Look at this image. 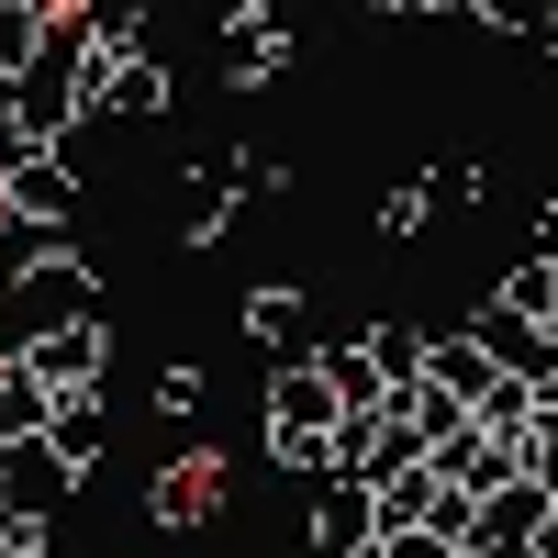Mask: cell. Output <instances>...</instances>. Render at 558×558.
<instances>
[{
    "label": "cell",
    "instance_id": "cell-1",
    "mask_svg": "<svg viewBox=\"0 0 558 558\" xmlns=\"http://www.w3.org/2000/svg\"><path fill=\"white\" fill-rule=\"evenodd\" d=\"M336 425H347V402H336V380H324L313 357H291L268 380V458L291 481H336Z\"/></svg>",
    "mask_w": 558,
    "mask_h": 558
},
{
    "label": "cell",
    "instance_id": "cell-2",
    "mask_svg": "<svg viewBox=\"0 0 558 558\" xmlns=\"http://www.w3.org/2000/svg\"><path fill=\"white\" fill-rule=\"evenodd\" d=\"M68 89H78V123H112V112H168V68L146 57V45H89Z\"/></svg>",
    "mask_w": 558,
    "mask_h": 558
},
{
    "label": "cell",
    "instance_id": "cell-3",
    "mask_svg": "<svg viewBox=\"0 0 558 558\" xmlns=\"http://www.w3.org/2000/svg\"><path fill=\"white\" fill-rule=\"evenodd\" d=\"M34 380L57 391V402H78V391H101V368H112V336H101V313L89 324H57V336H34Z\"/></svg>",
    "mask_w": 558,
    "mask_h": 558
},
{
    "label": "cell",
    "instance_id": "cell-4",
    "mask_svg": "<svg viewBox=\"0 0 558 558\" xmlns=\"http://www.w3.org/2000/svg\"><path fill=\"white\" fill-rule=\"evenodd\" d=\"M12 134H23V146H45V157H68V134H78V89H68V68L34 57V78H12Z\"/></svg>",
    "mask_w": 558,
    "mask_h": 558
},
{
    "label": "cell",
    "instance_id": "cell-5",
    "mask_svg": "<svg viewBox=\"0 0 558 558\" xmlns=\"http://www.w3.org/2000/svg\"><path fill=\"white\" fill-rule=\"evenodd\" d=\"M470 347L502 368V380H547V368H558V336H547V324H525V313H502V302H481V324H470Z\"/></svg>",
    "mask_w": 558,
    "mask_h": 558
},
{
    "label": "cell",
    "instance_id": "cell-6",
    "mask_svg": "<svg viewBox=\"0 0 558 558\" xmlns=\"http://www.w3.org/2000/svg\"><path fill=\"white\" fill-rule=\"evenodd\" d=\"M146 514H157V525H213V514H223V458H213V447L168 458L157 492H146Z\"/></svg>",
    "mask_w": 558,
    "mask_h": 558
},
{
    "label": "cell",
    "instance_id": "cell-7",
    "mask_svg": "<svg viewBox=\"0 0 558 558\" xmlns=\"http://www.w3.org/2000/svg\"><path fill=\"white\" fill-rule=\"evenodd\" d=\"M12 302H23L34 336H57V324H89V313H101V291H89V257H57L45 279H23Z\"/></svg>",
    "mask_w": 558,
    "mask_h": 558
},
{
    "label": "cell",
    "instance_id": "cell-8",
    "mask_svg": "<svg viewBox=\"0 0 558 558\" xmlns=\"http://www.w3.org/2000/svg\"><path fill=\"white\" fill-rule=\"evenodd\" d=\"M0 202L34 213V223H68V213H78V168H68V157H45V146H23V168L0 179Z\"/></svg>",
    "mask_w": 558,
    "mask_h": 558
},
{
    "label": "cell",
    "instance_id": "cell-9",
    "mask_svg": "<svg viewBox=\"0 0 558 558\" xmlns=\"http://www.w3.org/2000/svg\"><path fill=\"white\" fill-rule=\"evenodd\" d=\"M57 502H68V470H57L45 447H12V470H0V514L45 536V514H57Z\"/></svg>",
    "mask_w": 558,
    "mask_h": 558
},
{
    "label": "cell",
    "instance_id": "cell-10",
    "mask_svg": "<svg viewBox=\"0 0 558 558\" xmlns=\"http://www.w3.org/2000/svg\"><path fill=\"white\" fill-rule=\"evenodd\" d=\"M57 257H68V223H34V213H12V202H0V291L45 279Z\"/></svg>",
    "mask_w": 558,
    "mask_h": 558
},
{
    "label": "cell",
    "instance_id": "cell-11",
    "mask_svg": "<svg viewBox=\"0 0 558 558\" xmlns=\"http://www.w3.org/2000/svg\"><path fill=\"white\" fill-rule=\"evenodd\" d=\"M213 57H223V78H279V57H291V23H279V12H246V23H223V45H213Z\"/></svg>",
    "mask_w": 558,
    "mask_h": 558
},
{
    "label": "cell",
    "instance_id": "cell-12",
    "mask_svg": "<svg viewBox=\"0 0 558 558\" xmlns=\"http://www.w3.org/2000/svg\"><path fill=\"white\" fill-rule=\"evenodd\" d=\"M246 336L279 347V368L313 357V302H302V291H257V302H246Z\"/></svg>",
    "mask_w": 558,
    "mask_h": 558
},
{
    "label": "cell",
    "instance_id": "cell-13",
    "mask_svg": "<svg viewBox=\"0 0 558 558\" xmlns=\"http://www.w3.org/2000/svg\"><path fill=\"white\" fill-rule=\"evenodd\" d=\"M45 425H57V391H45L34 368H0V436H12V447H45Z\"/></svg>",
    "mask_w": 558,
    "mask_h": 558
},
{
    "label": "cell",
    "instance_id": "cell-14",
    "mask_svg": "<svg viewBox=\"0 0 558 558\" xmlns=\"http://www.w3.org/2000/svg\"><path fill=\"white\" fill-rule=\"evenodd\" d=\"M45 458L78 481L89 458H101V391H78V402H57V425H45Z\"/></svg>",
    "mask_w": 558,
    "mask_h": 558
},
{
    "label": "cell",
    "instance_id": "cell-15",
    "mask_svg": "<svg viewBox=\"0 0 558 558\" xmlns=\"http://www.w3.org/2000/svg\"><path fill=\"white\" fill-rule=\"evenodd\" d=\"M313 368L336 380L347 413H380V402H391V380H380V357H368V347H313Z\"/></svg>",
    "mask_w": 558,
    "mask_h": 558
},
{
    "label": "cell",
    "instance_id": "cell-16",
    "mask_svg": "<svg viewBox=\"0 0 558 558\" xmlns=\"http://www.w3.org/2000/svg\"><path fill=\"white\" fill-rule=\"evenodd\" d=\"M68 23L89 45H146V0H68Z\"/></svg>",
    "mask_w": 558,
    "mask_h": 558
},
{
    "label": "cell",
    "instance_id": "cell-17",
    "mask_svg": "<svg viewBox=\"0 0 558 558\" xmlns=\"http://www.w3.org/2000/svg\"><path fill=\"white\" fill-rule=\"evenodd\" d=\"M34 57H45V12H12V0H0V89L34 78Z\"/></svg>",
    "mask_w": 558,
    "mask_h": 558
},
{
    "label": "cell",
    "instance_id": "cell-18",
    "mask_svg": "<svg viewBox=\"0 0 558 558\" xmlns=\"http://www.w3.org/2000/svg\"><path fill=\"white\" fill-rule=\"evenodd\" d=\"M223 213H235V168H191V191H179V223H191V235H213Z\"/></svg>",
    "mask_w": 558,
    "mask_h": 558
},
{
    "label": "cell",
    "instance_id": "cell-19",
    "mask_svg": "<svg viewBox=\"0 0 558 558\" xmlns=\"http://www.w3.org/2000/svg\"><path fill=\"white\" fill-rule=\"evenodd\" d=\"M436 213V179H402V191L380 202V223H391V235H413V223H425Z\"/></svg>",
    "mask_w": 558,
    "mask_h": 558
},
{
    "label": "cell",
    "instance_id": "cell-20",
    "mask_svg": "<svg viewBox=\"0 0 558 558\" xmlns=\"http://www.w3.org/2000/svg\"><path fill=\"white\" fill-rule=\"evenodd\" d=\"M481 23H502V34H558V0H492Z\"/></svg>",
    "mask_w": 558,
    "mask_h": 558
},
{
    "label": "cell",
    "instance_id": "cell-21",
    "mask_svg": "<svg viewBox=\"0 0 558 558\" xmlns=\"http://www.w3.org/2000/svg\"><path fill=\"white\" fill-rule=\"evenodd\" d=\"M23 357H34V324H23L12 291H0V368H23Z\"/></svg>",
    "mask_w": 558,
    "mask_h": 558
},
{
    "label": "cell",
    "instance_id": "cell-22",
    "mask_svg": "<svg viewBox=\"0 0 558 558\" xmlns=\"http://www.w3.org/2000/svg\"><path fill=\"white\" fill-rule=\"evenodd\" d=\"M157 402H168V413H202V368H191V357H179V368H168V380H157Z\"/></svg>",
    "mask_w": 558,
    "mask_h": 558
},
{
    "label": "cell",
    "instance_id": "cell-23",
    "mask_svg": "<svg viewBox=\"0 0 558 558\" xmlns=\"http://www.w3.org/2000/svg\"><path fill=\"white\" fill-rule=\"evenodd\" d=\"M12 168H23V134H12V123H0V179H12Z\"/></svg>",
    "mask_w": 558,
    "mask_h": 558
},
{
    "label": "cell",
    "instance_id": "cell-24",
    "mask_svg": "<svg viewBox=\"0 0 558 558\" xmlns=\"http://www.w3.org/2000/svg\"><path fill=\"white\" fill-rule=\"evenodd\" d=\"M12 12H45V23H68V0H12Z\"/></svg>",
    "mask_w": 558,
    "mask_h": 558
},
{
    "label": "cell",
    "instance_id": "cell-25",
    "mask_svg": "<svg viewBox=\"0 0 558 558\" xmlns=\"http://www.w3.org/2000/svg\"><path fill=\"white\" fill-rule=\"evenodd\" d=\"M547 257H558V202H547Z\"/></svg>",
    "mask_w": 558,
    "mask_h": 558
},
{
    "label": "cell",
    "instance_id": "cell-26",
    "mask_svg": "<svg viewBox=\"0 0 558 558\" xmlns=\"http://www.w3.org/2000/svg\"><path fill=\"white\" fill-rule=\"evenodd\" d=\"M380 12H425V0H380Z\"/></svg>",
    "mask_w": 558,
    "mask_h": 558
},
{
    "label": "cell",
    "instance_id": "cell-27",
    "mask_svg": "<svg viewBox=\"0 0 558 558\" xmlns=\"http://www.w3.org/2000/svg\"><path fill=\"white\" fill-rule=\"evenodd\" d=\"M0 470H12V436H0Z\"/></svg>",
    "mask_w": 558,
    "mask_h": 558
},
{
    "label": "cell",
    "instance_id": "cell-28",
    "mask_svg": "<svg viewBox=\"0 0 558 558\" xmlns=\"http://www.w3.org/2000/svg\"><path fill=\"white\" fill-rule=\"evenodd\" d=\"M458 12H492V0H458Z\"/></svg>",
    "mask_w": 558,
    "mask_h": 558
},
{
    "label": "cell",
    "instance_id": "cell-29",
    "mask_svg": "<svg viewBox=\"0 0 558 558\" xmlns=\"http://www.w3.org/2000/svg\"><path fill=\"white\" fill-rule=\"evenodd\" d=\"M34 558H45V547H34Z\"/></svg>",
    "mask_w": 558,
    "mask_h": 558
}]
</instances>
